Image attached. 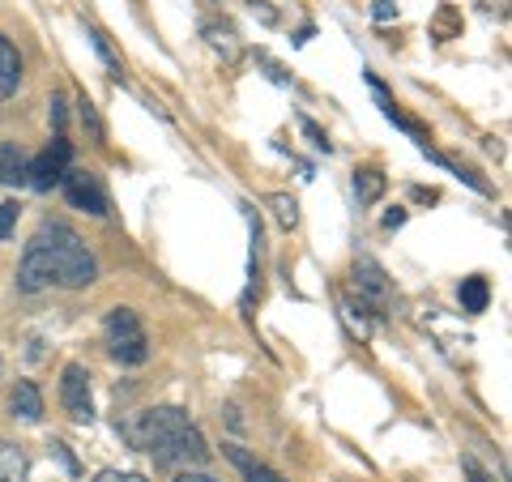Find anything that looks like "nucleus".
I'll use <instances>...</instances> for the list:
<instances>
[{
  "label": "nucleus",
  "instance_id": "15",
  "mask_svg": "<svg viewBox=\"0 0 512 482\" xmlns=\"http://www.w3.org/2000/svg\"><path fill=\"white\" fill-rule=\"evenodd\" d=\"M90 39H94V47H99V56L107 60V69H111V77H120V56H116V52H111V47H107V39L99 35V30H90Z\"/></svg>",
  "mask_w": 512,
  "mask_h": 482
},
{
  "label": "nucleus",
  "instance_id": "6",
  "mask_svg": "<svg viewBox=\"0 0 512 482\" xmlns=\"http://www.w3.org/2000/svg\"><path fill=\"white\" fill-rule=\"evenodd\" d=\"M69 158H73L69 141L56 137L52 146H47L39 158H30V167H26V184H30V188H39V192H47L52 184H60V180H64V171H69Z\"/></svg>",
  "mask_w": 512,
  "mask_h": 482
},
{
  "label": "nucleus",
  "instance_id": "3",
  "mask_svg": "<svg viewBox=\"0 0 512 482\" xmlns=\"http://www.w3.org/2000/svg\"><path fill=\"white\" fill-rule=\"evenodd\" d=\"M107 350L111 359L124 363V367H137L150 359V342H146V329L133 308H111L107 312Z\"/></svg>",
  "mask_w": 512,
  "mask_h": 482
},
{
  "label": "nucleus",
  "instance_id": "18",
  "mask_svg": "<svg viewBox=\"0 0 512 482\" xmlns=\"http://www.w3.org/2000/svg\"><path fill=\"white\" fill-rule=\"evenodd\" d=\"M94 482H146V478H141V474H120V470H103Z\"/></svg>",
  "mask_w": 512,
  "mask_h": 482
},
{
  "label": "nucleus",
  "instance_id": "13",
  "mask_svg": "<svg viewBox=\"0 0 512 482\" xmlns=\"http://www.w3.org/2000/svg\"><path fill=\"white\" fill-rule=\"evenodd\" d=\"M355 192H359L363 205H372L380 192H384V175H380V171H359V175H355Z\"/></svg>",
  "mask_w": 512,
  "mask_h": 482
},
{
  "label": "nucleus",
  "instance_id": "17",
  "mask_svg": "<svg viewBox=\"0 0 512 482\" xmlns=\"http://www.w3.org/2000/svg\"><path fill=\"white\" fill-rule=\"evenodd\" d=\"M372 18H376V22H389V18H397V0H376Z\"/></svg>",
  "mask_w": 512,
  "mask_h": 482
},
{
  "label": "nucleus",
  "instance_id": "2",
  "mask_svg": "<svg viewBox=\"0 0 512 482\" xmlns=\"http://www.w3.org/2000/svg\"><path fill=\"white\" fill-rule=\"evenodd\" d=\"M128 440L137 448H146L158 465H171V470L175 465H180V470H201V465L210 461V448H205L201 431L175 406H158V410L137 414V423L128 427Z\"/></svg>",
  "mask_w": 512,
  "mask_h": 482
},
{
  "label": "nucleus",
  "instance_id": "7",
  "mask_svg": "<svg viewBox=\"0 0 512 482\" xmlns=\"http://www.w3.org/2000/svg\"><path fill=\"white\" fill-rule=\"evenodd\" d=\"M9 410L18 414L22 423H39V419H43V397H39L35 384L18 380V389H13V397H9Z\"/></svg>",
  "mask_w": 512,
  "mask_h": 482
},
{
  "label": "nucleus",
  "instance_id": "5",
  "mask_svg": "<svg viewBox=\"0 0 512 482\" xmlns=\"http://www.w3.org/2000/svg\"><path fill=\"white\" fill-rule=\"evenodd\" d=\"M60 401L73 423H94V397H90V376L82 363H69L60 376Z\"/></svg>",
  "mask_w": 512,
  "mask_h": 482
},
{
  "label": "nucleus",
  "instance_id": "16",
  "mask_svg": "<svg viewBox=\"0 0 512 482\" xmlns=\"http://www.w3.org/2000/svg\"><path fill=\"white\" fill-rule=\"evenodd\" d=\"M13 222H18V201H5L0 205V239L13 235Z\"/></svg>",
  "mask_w": 512,
  "mask_h": 482
},
{
  "label": "nucleus",
  "instance_id": "21",
  "mask_svg": "<svg viewBox=\"0 0 512 482\" xmlns=\"http://www.w3.org/2000/svg\"><path fill=\"white\" fill-rule=\"evenodd\" d=\"M175 482H218V478H210V474H192V470H184L180 478H175Z\"/></svg>",
  "mask_w": 512,
  "mask_h": 482
},
{
  "label": "nucleus",
  "instance_id": "8",
  "mask_svg": "<svg viewBox=\"0 0 512 482\" xmlns=\"http://www.w3.org/2000/svg\"><path fill=\"white\" fill-rule=\"evenodd\" d=\"M18 82H22V60L13 52V43L0 35V99L18 90Z\"/></svg>",
  "mask_w": 512,
  "mask_h": 482
},
{
  "label": "nucleus",
  "instance_id": "4",
  "mask_svg": "<svg viewBox=\"0 0 512 482\" xmlns=\"http://www.w3.org/2000/svg\"><path fill=\"white\" fill-rule=\"evenodd\" d=\"M64 197H69L77 210H86L94 218H107V188L94 171H82V167H69L64 171Z\"/></svg>",
  "mask_w": 512,
  "mask_h": 482
},
{
  "label": "nucleus",
  "instance_id": "12",
  "mask_svg": "<svg viewBox=\"0 0 512 482\" xmlns=\"http://www.w3.org/2000/svg\"><path fill=\"white\" fill-rule=\"evenodd\" d=\"M487 299H491L487 278H466L461 282V308L466 312H487Z\"/></svg>",
  "mask_w": 512,
  "mask_h": 482
},
{
  "label": "nucleus",
  "instance_id": "14",
  "mask_svg": "<svg viewBox=\"0 0 512 482\" xmlns=\"http://www.w3.org/2000/svg\"><path fill=\"white\" fill-rule=\"evenodd\" d=\"M269 205L278 210V222H282V227H295V222H299V205H295V197H282V192H278V197L269 201Z\"/></svg>",
  "mask_w": 512,
  "mask_h": 482
},
{
  "label": "nucleus",
  "instance_id": "20",
  "mask_svg": "<svg viewBox=\"0 0 512 482\" xmlns=\"http://www.w3.org/2000/svg\"><path fill=\"white\" fill-rule=\"evenodd\" d=\"M402 222H406V214H402V210H389V214H384V227H389V231H397Z\"/></svg>",
  "mask_w": 512,
  "mask_h": 482
},
{
  "label": "nucleus",
  "instance_id": "11",
  "mask_svg": "<svg viewBox=\"0 0 512 482\" xmlns=\"http://www.w3.org/2000/svg\"><path fill=\"white\" fill-rule=\"evenodd\" d=\"M0 482H26V457L13 444H0Z\"/></svg>",
  "mask_w": 512,
  "mask_h": 482
},
{
  "label": "nucleus",
  "instance_id": "10",
  "mask_svg": "<svg viewBox=\"0 0 512 482\" xmlns=\"http://www.w3.org/2000/svg\"><path fill=\"white\" fill-rule=\"evenodd\" d=\"M355 278H359V286H363L367 295H376V299L389 295V282H384V269H380L376 261H367V256H363V261H355Z\"/></svg>",
  "mask_w": 512,
  "mask_h": 482
},
{
  "label": "nucleus",
  "instance_id": "1",
  "mask_svg": "<svg viewBox=\"0 0 512 482\" xmlns=\"http://www.w3.org/2000/svg\"><path fill=\"white\" fill-rule=\"evenodd\" d=\"M94 278H99V265H94L90 248L77 239V231H69L64 222H43L22 252L18 291L35 295V291H47V286L82 291V286H90Z\"/></svg>",
  "mask_w": 512,
  "mask_h": 482
},
{
  "label": "nucleus",
  "instance_id": "9",
  "mask_svg": "<svg viewBox=\"0 0 512 482\" xmlns=\"http://www.w3.org/2000/svg\"><path fill=\"white\" fill-rule=\"evenodd\" d=\"M26 154L18 146H0V184H26Z\"/></svg>",
  "mask_w": 512,
  "mask_h": 482
},
{
  "label": "nucleus",
  "instance_id": "19",
  "mask_svg": "<svg viewBox=\"0 0 512 482\" xmlns=\"http://www.w3.org/2000/svg\"><path fill=\"white\" fill-rule=\"evenodd\" d=\"M52 124H56V137H64V99H52Z\"/></svg>",
  "mask_w": 512,
  "mask_h": 482
}]
</instances>
